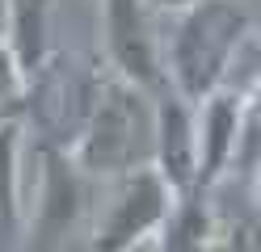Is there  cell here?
<instances>
[{
  "label": "cell",
  "instance_id": "cell-7",
  "mask_svg": "<svg viewBox=\"0 0 261 252\" xmlns=\"http://www.w3.org/2000/svg\"><path fill=\"white\" fill-rule=\"evenodd\" d=\"M244 93L236 89H215L202 101H194V122H198V173L194 189H215L227 168H236L240 147H244Z\"/></svg>",
  "mask_w": 261,
  "mask_h": 252
},
{
  "label": "cell",
  "instance_id": "cell-6",
  "mask_svg": "<svg viewBox=\"0 0 261 252\" xmlns=\"http://www.w3.org/2000/svg\"><path fill=\"white\" fill-rule=\"evenodd\" d=\"M85 168L63 147H42V177L30 202V244H63L85 210Z\"/></svg>",
  "mask_w": 261,
  "mask_h": 252
},
{
  "label": "cell",
  "instance_id": "cell-1",
  "mask_svg": "<svg viewBox=\"0 0 261 252\" xmlns=\"http://www.w3.org/2000/svg\"><path fill=\"white\" fill-rule=\"evenodd\" d=\"M169 17L173 30L160 34L165 80L186 101H202L206 93L223 89L240 46L249 42V13L236 0H194Z\"/></svg>",
  "mask_w": 261,
  "mask_h": 252
},
{
  "label": "cell",
  "instance_id": "cell-9",
  "mask_svg": "<svg viewBox=\"0 0 261 252\" xmlns=\"http://www.w3.org/2000/svg\"><path fill=\"white\" fill-rule=\"evenodd\" d=\"M46 34H51V0H9L5 42L25 72L46 55Z\"/></svg>",
  "mask_w": 261,
  "mask_h": 252
},
{
  "label": "cell",
  "instance_id": "cell-3",
  "mask_svg": "<svg viewBox=\"0 0 261 252\" xmlns=\"http://www.w3.org/2000/svg\"><path fill=\"white\" fill-rule=\"evenodd\" d=\"M101 76L85 59L68 50H46V55L25 72V97L21 109L34 118L42 147H63L72 151L76 134L85 130V118L97 101Z\"/></svg>",
  "mask_w": 261,
  "mask_h": 252
},
{
  "label": "cell",
  "instance_id": "cell-12",
  "mask_svg": "<svg viewBox=\"0 0 261 252\" xmlns=\"http://www.w3.org/2000/svg\"><path fill=\"white\" fill-rule=\"evenodd\" d=\"M5 13H9V0H0V38H5Z\"/></svg>",
  "mask_w": 261,
  "mask_h": 252
},
{
  "label": "cell",
  "instance_id": "cell-8",
  "mask_svg": "<svg viewBox=\"0 0 261 252\" xmlns=\"http://www.w3.org/2000/svg\"><path fill=\"white\" fill-rule=\"evenodd\" d=\"M156 173L177 193L194 189L198 173V122H194V101H186L177 89L156 93Z\"/></svg>",
  "mask_w": 261,
  "mask_h": 252
},
{
  "label": "cell",
  "instance_id": "cell-4",
  "mask_svg": "<svg viewBox=\"0 0 261 252\" xmlns=\"http://www.w3.org/2000/svg\"><path fill=\"white\" fill-rule=\"evenodd\" d=\"M114 181V193L106 206H97L93 244L97 248H135L165 227V218L177 202V189L156 173V164L130 168V173L106 177Z\"/></svg>",
  "mask_w": 261,
  "mask_h": 252
},
{
  "label": "cell",
  "instance_id": "cell-2",
  "mask_svg": "<svg viewBox=\"0 0 261 252\" xmlns=\"http://www.w3.org/2000/svg\"><path fill=\"white\" fill-rule=\"evenodd\" d=\"M68 156L85 168V177H118L152 164L156 156V93L126 76H101L97 101L85 118Z\"/></svg>",
  "mask_w": 261,
  "mask_h": 252
},
{
  "label": "cell",
  "instance_id": "cell-10",
  "mask_svg": "<svg viewBox=\"0 0 261 252\" xmlns=\"http://www.w3.org/2000/svg\"><path fill=\"white\" fill-rule=\"evenodd\" d=\"M21 97H25V67L17 63L13 46L0 38V122L21 114Z\"/></svg>",
  "mask_w": 261,
  "mask_h": 252
},
{
  "label": "cell",
  "instance_id": "cell-5",
  "mask_svg": "<svg viewBox=\"0 0 261 252\" xmlns=\"http://www.w3.org/2000/svg\"><path fill=\"white\" fill-rule=\"evenodd\" d=\"M156 9L148 0H101V38L110 67L143 89H169L165 63H160V30Z\"/></svg>",
  "mask_w": 261,
  "mask_h": 252
},
{
  "label": "cell",
  "instance_id": "cell-11",
  "mask_svg": "<svg viewBox=\"0 0 261 252\" xmlns=\"http://www.w3.org/2000/svg\"><path fill=\"white\" fill-rule=\"evenodd\" d=\"M148 5L160 13V17H169V13H177V9H186V5H194V0H148Z\"/></svg>",
  "mask_w": 261,
  "mask_h": 252
}]
</instances>
